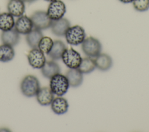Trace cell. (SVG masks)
<instances>
[{
  "label": "cell",
  "mask_w": 149,
  "mask_h": 132,
  "mask_svg": "<svg viewBox=\"0 0 149 132\" xmlns=\"http://www.w3.org/2000/svg\"><path fill=\"white\" fill-rule=\"evenodd\" d=\"M69 84L65 75L58 73L50 79L49 88L54 94L57 96L65 95L69 88Z\"/></svg>",
  "instance_id": "6da1fadb"
},
{
  "label": "cell",
  "mask_w": 149,
  "mask_h": 132,
  "mask_svg": "<svg viewBox=\"0 0 149 132\" xmlns=\"http://www.w3.org/2000/svg\"><path fill=\"white\" fill-rule=\"evenodd\" d=\"M95 63L94 59L91 57H86L82 58L81 62L77 68L83 74H88L92 72L95 69Z\"/></svg>",
  "instance_id": "7402d4cb"
},
{
  "label": "cell",
  "mask_w": 149,
  "mask_h": 132,
  "mask_svg": "<svg viewBox=\"0 0 149 132\" xmlns=\"http://www.w3.org/2000/svg\"><path fill=\"white\" fill-rule=\"evenodd\" d=\"M20 38V34L15 28L8 31H2L1 34V40L2 44L12 47L16 46L19 43Z\"/></svg>",
  "instance_id": "7c38bea8"
},
{
  "label": "cell",
  "mask_w": 149,
  "mask_h": 132,
  "mask_svg": "<svg viewBox=\"0 0 149 132\" xmlns=\"http://www.w3.org/2000/svg\"><path fill=\"white\" fill-rule=\"evenodd\" d=\"M43 37L41 30L33 28V30L26 35V40L28 45L31 48H38V45Z\"/></svg>",
  "instance_id": "d6986e66"
},
{
  "label": "cell",
  "mask_w": 149,
  "mask_h": 132,
  "mask_svg": "<svg viewBox=\"0 0 149 132\" xmlns=\"http://www.w3.org/2000/svg\"><path fill=\"white\" fill-rule=\"evenodd\" d=\"M33 27L35 28L42 30L50 28L52 20L48 16L47 12L44 10H37L30 16Z\"/></svg>",
  "instance_id": "5b68a950"
},
{
  "label": "cell",
  "mask_w": 149,
  "mask_h": 132,
  "mask_svg": "<svg viewBox=\"0 0 149 132\" xmlns=\"http://www.w3.org/2000/svg\"><path fill=\"white\" fill-rule=\"evenodd\" d=\"M15 21L14 17L9 12L0 13V30L5 31L14 28Z\"/></svg>",
  "instance_id": "ffe728a7"
},
{
  "label": "cell",
  "mask_w": 149,
  "mask_h": 132,
  "mask_svg": "<svg viewBox=\"0 0 149 132\" xmlns=\"http://www.w3.org/2000/svg\"><path fill=\"white\" fill-rule=\"evenodd\" d=\"M52 110L56 115H61L67 112L69 108L68 101L62 96L54 98L51 104Z\"/></svg>",
  "instance_id": "4fadbf2b"
},
{
  "label": "cell",
  "mask_w": 149,
  "mask_h": 132,
  "mask_svg": "<svg viewBox=\"0 0 149 132\" xmlns=\"http://www.w3.org/2000/svg\"><path fill=\"white\" fill-rule=\"evenodd\" d=\"M7 9L13 17H19L24 13V2L23 0H9L7 5Z\"/></svg>",
  "instance_id": "5bb4252c"
},
{
  "label": "cell",
  "mask_w": 149,
  "mask_h": 132,
  "mask_svg": "<svg viewBox=\"0 0 149 132\" xmlns=\"http://www.w3.org/2000/svg\"><path fill=\"white\" fill-rule=\"evenodd\" d=\"M81 49L83 53L88 57H96L102 49L101 42L97 38L88 37L84 39L81 43Z\"/></svg>",
  "instance_id": "277c9868"
},
{
  "label": "cell",
  "mask_w": 149,
  "mask_h": 132,
  "mask_svg": "<svg viewBox=\"0 0 149 132\" xmlns=\"http://www.w3.org/2000/svg\"><path fill=\"white\" fill-rule=\"evenodd\" d=\"M66 49V47L63 41L55 40L54 41L52 48L48 55L53 60H59L61 59L62 55Z\"/></svg>",
  "instance_id": "ac0fdd59"
},
{
  "label": "cell",
  "mask_w": 149,
  "mask_h": 132,
  "mask_svg": "<svg viewBox=\"0 0 149 132\" xmlns=\"http://www.w3.org/2000/svg\"><path fill=\"white\" fill-rule=\"evenodd\" d=\"M70 27V23L66 18H61L58 20H52V24L50 27L52 33L56 36L63 37Z\"/></svg>",
  "instance_id": "30bf717a"
},
{
  "label": "cell",
  "mask_w": 149,
  "mask_h": 132,
  "mask_svg": "<svg viewBox=\"0 0 149 132\" xmlns=\"http://www.w3.org/2000/svg\"><path fill=\"white\" fill-rule=\"evenodd\" d=\"M134 8L139 12H145L149 9V0H133Z\"/></svg>",
  "instance_id": "cb8c5ba5"
},
{
  "label": "cell",
  "mask_w": 149,
  "mask_h": 132,
  "mask_svg": "<svg viewBox=\"0 0 149 132\" xmlns=\"http://www.w3.org/2000/svg\"><path fill=\"white\" fill-rule=\"evenodd\" d=\"M86 36L84 29L79 25L70 26L65 34L68 44L74 46L81 44L86 38Z\"/></svg>",
  "instance_id": "3957f363"
},
{
  "label": "cell",
  "mask_w": 149,
  "mask_h": 132,
  "mask_svg": "<svg viewBox=\"0 0 149 132\" xmlns=\"http://www.w3.org/2000/svg\"><path fill=\"white\" fill-rule=\"evenodd\" d=\"M53 43L54 41L51 38L47 36H43L38 43V48L44 53L48 55L52 48Z\"/></svg>",
  "instance_id": "603a6c76"
},
{
  "label": "cell",
  "mask_w": 149,
  "mask_h": 132,
  "mask_svg": "<svg viewBox=\"0 0 149 132\" xmlns=\"http://www.w3.org/2000/svg\"><path fill=\"white\" fill-rule=\"evenodd\" d=\"M15 53L13 47L4 44L0 45V62H8L12 60Z\"/></svg>",
  "instance_id": "44dd1931"
},
{
  "label": "cell",
  "mask_w": 149,
  "mask_h": 132,
  "mask_svg": "<svg viewBox=\"0 0 149 132\" xmlns=\"http://www.w3.org/2000/svg\"><path fill=\"white\" fill-rule=\"evenodd\" d=\"M24 2H27V3H33L35 1H36L37 0H23Z\"/></svg>",
  "instance_id": "484cf974"
},
{
  "label": "cell",
  "mask_w": 149,
  "mask_h": 132,
  "mask_svg": "<svg viewBox=\"0 0 149 132\" xmlns=\"http://www.w3.org/2000/svg\"><path fill=\"white\" fill-rule=\"evenodd\" d=\"M41 69L42 76L49 79L54 75L61 72L59 65L54 60L46 61Z\"/></svg>",
  "instance_id": "2e32d148"
},
{
  "label": "cell",
  "mask_w": 149,
  "mask_h": 132,
  "mask_svg": "<svg viewBox=\"0 0 149 132\" xmlns=\"http://www.w3.org/2000/svg\"><path fill=\"white\" fill-rule=\"evenodd\" d=\"M29 65L34 69H41L46 62L44 53L38 48H32L27 55Z\"/></svg>",
  "instance_id": "ba28073f"
},
{
  "label": "cell",
  "mask_w": 149,
  "mask_h": 132,
  "mask_svg": "<svg viewBox=\"0 0 149 132\" xmlns=\"http://www.w3.org/2000/svg\"><path fill=\"white\" fill-rule=\"evenodd\" d=\"M61 59L63 63L69 69H77L82 60L80 54L72 48H66Z\"/></svg>",
  "instance_id": "8992f818"
},
{
  "label": "cell",
  "mask_w": 149,
  "mask_h": 132,
  "mask_svg": "<svg viewBox=\"0 0 149 132\" xmlns=\"http://www.w3.org/2000/svg\"><path fill=\"white\" fill-rule=\"evenodd\" d=\"M40 88L38 79L33 75H27L20 83L22 93L27 97H32L36 95Z\"/></svg>",
  "instance_id": "7a4b0ae2"
},
{
  "label": "cell",
  "mask_w": 149,
  "mask_h": 132,
  "mask_svg": "<svg viewBox=\"0 0 149 132\" xmlns=\"http://www.w3.org/2000/svg\"><path fill=\"white\" fill-rule=\"evenodd\" d=\"M38 102L42 106L51 105L54 98V94L49 87H44L40 88L36 95Z\"/></svg>",
  "instance_id": "8fae6325"
},
{
  "label": "cell",
  "mask_w": 149,
  "mask_h": 132,
  "mask_svg": "<svg viewBox=\"0 0 149 132\" xmlns=\"http://www.w3.org/2000/svg\"><path fill=\"white\" fill-rule=\"evenodd\" d=\"M14 28L19 34L26 35L33 30L34 27L30 17L22 15L17 19Z\"/></svg>",
  "instance_id": "9c48e42d"
},
{
  "label": "cell",
  "mask_w": 149,
  "mask_h": 132,
  "mask_svg": "<svg viewBox=\"0 0 149 132\" xmlns=\"http://www.w3.org/2000/svg\"><path fill=\"white\" fill-rule=\"evenodd\" d=\"M119 1L123 3H132L133 1V0H119Z\"/></svg>",
  "instance_id": "d4e9b609"
},
{
  "label": "cell",
  "mask_w": 149,
  "mask_h": 132,
  "mask_svg": "<svg viewBox=\"0 0 149 132\" xmlns=\"http://www.w3.org/2000/svg\"><path fill=\"white\" fill-rule=\"evenodd\" d=\"M66 5L61 0L51 2L48 5L47 13L52 20H56L63 17L66 13Z\"/></svg>",
  "instance_id": "52a82bcc"
},
{
  "label": "cell",
  "mask_w": 149,
  "mask_h": 132,
  "mask_svg": "<svg viewBox=\"0 0 149 132\" xmlns=\"http://www.w3.org/2000/svg\"><path fill=\"white\" fill-rule=\"evenodd\" d=\"M68 79L69 85L76 88L79 87L83 83V73L78 69H70L65 74Z\"/></svg>",
  "instance_id": "9a60e30c"
},
{
  "label": "cell",
  "mask_w": 149,
  "mask_h": 132,
  "mask_svg": "<svg viewBox=\"0 0 149 132\" xmlns=\"http://www.w3.org/2000/svg\"><path fill=\"white\" fill-rule=\"evenodd\" d=\"M44 1H47V2H51L54 1H55V0H44Z\"/></svg>",
  "instance_id": "4316f807"
},
{
  "label": "cell",
  "mask_w": 149,
  "mask_h": 132,
  "mask_svg": "<svg viewBox=\"0 0 149 132\" xmlns=\"http://www.w3.org/2000/svg\"><path fill=\"white\" fill-rule=\"evenodd\" d=\"M96 67L101 71H107L112 66V59L107 53H100L94 59Z\"/></svg>",
  "instance_id": "e0dca14e"
}]
</instances>
